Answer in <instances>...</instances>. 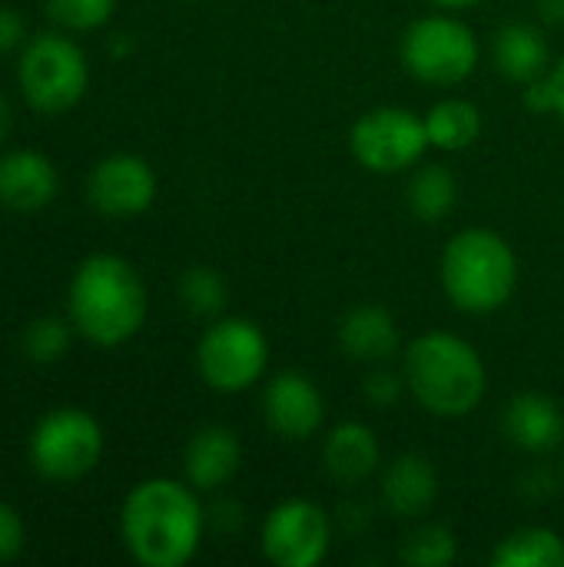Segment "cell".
<instances>
[{
  "label": "cell",
  "instance_id": "obj_16",
  "mask_svg": "<svg viewBox=\"0 0 564 567\" xmlns=\"http://www.w3.org/2000/svg\"><path fill=\"white\" fill-rule=\"evenodd\" d=\"M502 432L515 449L529 455H548L564 442V412L552 395L522 392L505 405Z\"/></svg>",
  "mask_w": 564,
  "mask_h": 567
},
{
  "label": "cell",
  "instance_id": "obj_25",
  "mask_svg": "<svg viewBox=\"0 0 564 567\" xmlns=\"http://www.w3.org/2000/svg\"><path fill=\"white\" fill-rule=\"evenodd\" d=\"M73 339V322L57 316H40L23 329V352L37 365H53L66 355Z\"/></svg>",
  "mask_w": 564,
  "mask_h": 567
},
{
  "label": "cell",
  "instance_id": "obj_11",
  "mask_svg": "<svg viewBox=\"0 0 564 567\" xmlns=\"http://www.w3.org/2000/svg\"><path fill=\"white\" fill-rule=\"evenodd\" d=\"M86 199L96 213L113 219L140 216L156 199V173L136 153H113L90 169Z\"/></svg>",
  "mask_w": 564,
  "mask_h": 567
},
{
  "label": "cell",
  "instance_id": "obj_12",
  "mask_svg": "<svg viewBox=\"0 0 564 567\" xmlns=\"http://www.w3.org/2000/svg\"><path fill=\"white\" fill-rule=\"evenodd\" d=\"M263 419L283 442H306L326 422V399L302 372H279L263 389Z\"/></svg>",
  "mask_w": 564,
  "mask_h": 567
},
{
  "label": "cell",
  "instance_id": "obj_34",
  "mask_svg": "<svg viewBox=\"0 0 564 567\" xmlns=\"http://www.w3.org/2000/svg\"><path fill=\"white\" fill-rule=\"evenodd\" d=\"M130 47H133L130 40H116V43H113V53H130Z\"/></svg>",
  "mask_w": 564,
  "mask_h": 567
},
{
  "label": "cell",
  "instance_id": "obj_33",
  "mask_svg": "<svg viewBox=\"0 0 564 567\" xmlns=\"http://www.w3.org/2000/svg\"><path fill=\"white\" fill-rule=\"evenodd\" d=\"M429 3H435V7H442V10H465V7H475V3H482V0H429Z\"/></svg>",
  "mask_w": 564,
  "mask_h": 567
},
{
  "label": "cell",
  "instance_id": "obj_31",
  "mask_svg": "<svg viewBox=\"0 0 564 567\" xmlns=\"http://www.w3.org/2000/svg\"><path fill=\"white\" fill-rule=\"evenodd\" d=\"M10 130H13V113H10V103H7V96L0 93V143H7Z\"/></svg>",
  "mask_w": 564,
  "mask_h": 567
},
{
  "label": "cell",
  "instance_id": "obj_24",
  "mask_svg": "<svg viewBox=\"0 0 564 567\" xmlns=\"http://www.w3.org/2000/svg\"><path fill=\"white\" fill-rule=\"evenodd\" d=\"M180 299L193 316L216 319L226 309L229 289H226V279L213 266H193L180 276Z\"/></svg>",
  "mask_w": 564,
  "mask_h": 567
},
{
  "label": "cell",
  "instance_id": "obj_20",
  "mask_svg": "<svg viewBox=\"0 0 564 567\" xmlns=\"http://www.w3.org/2000/svg\"><path fill=\"white\" fill-rule=\"evenodd\" d=\"M425 130H429V143H432L435 150L465 153L469 146L479 143V136H482V130H485V120H482V110H479L472 100L445 96V100H439L435 106H429V113H425Z\"/></svg>",
  "mask_w": 564,
  "mask_h": 567
},
{
  "label": "cell",
  "instance_id": "obj_9",
  "mask_svg": "<svg viewBox=\"0 0 564 567\" xmlns=\"http://www.w3.org/2000/svg\"><path fill=\"white\" fill-rule=\"evenodd\" d=\"M429 146L425 116L406 106H376L349 130V150L356 163L379 176H396L419 166Z\"/></svg>",
  "mask_w": 564,
  "mask_h": 567
},
{
  "label": "cell",
  "instance_id": "obj_27",
  "mask_svg": "<svg viewBox=\"0 0 564 567\" xmlns=\"http://www.w3.org/2000/svg\"><path fill=\"white\" fill-rule=\"evenodd\" d=\"M402 392H409L406 375H396V372L379 369V365H372V372L362 382V395L372 409H392L402 399Z\"/></svg>",
  "mask_w": 564,
  "mask_h": 567
},
{
  "label": "cell",
  "instance_id": "obj_23",
  "mask_svg": "<svg viewBox=\"0 0 564 567\" xmlns=\"http://www.w3.org/2000/svg\"><path fill=\"white\" fill-rule=\"evenodd\" d=\"M455 555H459L455 532L445 525H432V522L412 528L402 551H399L402 565L409 567H445L455 561Z\"/></svg>",
  "mask_w": 564,
  "mask_h": 567
},
{
  "label": "cell",
  "instance_id": "obj_6",
  "mask_svg": "<svg viewBox=\"0 0 564 567\" xmlns=\"http://www.w3.org/2000/svg\"><path fill=\"white\" fill-rule=\"evenodd\" d=\"M399 56L419 83L455 86L479 66V37L459 17L429 13L406 27Z\"/></svg>",
  "mask_w": 564,
  "mask_h": 567
},
{
  "label": "cell",
  "instance_id": "obj_21",
  "mask_svg": "<svg viewBox=\"0 0 564 567\" xmlns=\"http://www.w3.org/2000/svg\"><path fill=\"white\" fill-rule=\"evenodd\" d=\"M459 203V179L445 163H419L409 179V209L419 223H442Z\"/></svg>",
  "mask_w": 564,
  "mask_h": 567
},
{
  "label": "cell",
  "instance_id": "obj_1",
  "mask_svg": "<svg viewBox=\"0 0 564 567\" xmlns=\"http://www.w3.org/2000/svg\"><path fill=\"white\" fill-rule=\"evenodd\" d=\"M206 512L189 482L146 478L130 488L120 508V535L143 567H183L199 551Z\"/></svg>",
  "mask_w": 564,
  "mask_h": 567
},
{
  "label": "cell",
  "instance_id": "obj_7",
  "mask_svg": "<svg viewBox=\"0 0 564 567\" xmlns=\"http://www.w3.org/2000/svg\"><path fill=\"white\" fill-rule=\"evenodd\" d=\"M196 369L213 392L239 395L266 375L269 339L253 319H216L196 346Z\"/></svg>",
  "mask_w": 564,
  "mask_h": 567
},
{
  "label": "cell",
  "instance_id": "obj_30",
  "mask_svg": "<svg viewBox=\"0 0 564 567\" xmlns=\"http://www.w3.org/2000/svg\"><path fill=\"white\" fill-rule=\"evenodd\" d=\"M548 90H552V110L564 120V56L548 70Z\"/></svg>",
  "mask_w": 564,
  "mask_h": 567
},
{
  "label": "cell",
  "instance_id": "obj_5",
  "mask_svg": "<svg viewBox=\"0 0 564 567\" xmlns=\"http://www.w3.org/2000/svg\"><path fill=\"white\" fill-rule=\"evenodd\" d=\"M17 83L37 113L60 116L73 110L90 86L86 53L63 33H40L20 53Z\"/></svg>",
  "mask_w": 564,
  "mask_h": 567
},
{
  "label": "cell",
  "instance_id": "obj_28",
  "mask_svg": "<svg viewBox=\"0 0 564 567\" xmlns=\"http://www.w3.org/2000/svg\"><path fill=\"white\" fill-rule=\"evenodd\" d=\"M23 545H27V528H23L20 512L13 505L0 502V565L20 558Z\"/></svg>",
  "mask_w": 564,
  "mask_h": 567
},
{
  "label": "cell",
  "instance_id": "obj_13",
  "mask_svg": "<svg viewBox=\"0 0 564 567\" xmlns=\"http://www.w3.org/2000/svg\"><path fill=\"white\" fill-rule=\"evenodd\" d=\"M60 193V176L50 156L37 150H10L0 156V206L13 213L47 209Z\"/></svg>",
  "mask_w": 564,
  "mask_h": 567
},
{
  "label": "cell",
  "instance_id": "obj_35",
  "mask_svg": "<svg viewBox=\"0 0 564 567\" xmlns=\"http://www.w3.org/2000/svg\"><path fill=\"white\" fill-rule=\"evenodd\" d=\"M562 472H564V465H562Z\"/></svg>",
  "mask_w": 564,
  "mask_h": 567
},
{
  "label": "cell",
  "instance_id": "obj_22",
  "mask_svg": "<svg viewBox=\"0 0 564 567\" xmlns=\"http://www.w3.org/2000/svg\"><path fill=\"white\" fill-rule=\"evenodd\" d=\"M495 567H564V538L552 528L529 525L512 535H505L495 551Z\"/></svg>",
  "mask_w": 564,
  "mask_h": 567
},
{
  "label": "cell",
  "instance_id": "obj_29",
  "mask_svg": "<svg viewBox=\"0 0 564 567\" xmlns=\"http://www.w3.org/2000/svg\"><path fill=\"white\" fill-rule=\"evenodd\" d=\"M20 43H23V17L13 7L0 3V53H10Z\"/></svg>",
  "mask_w": 564,
  "mask_h": 567
},
{
  "label": "cell",
  "instance_id": "obj_10",
  "mask_svg": "<svg viewBox=\"0 0 564 567\" xmlns=\"http://www.w3.org/2000/svg\"><path fill=\"white\" fill-rule=\"evenodd\" d=\"M332 545L329 515L309 498L279 502L259 532L263 558L276 567H316Z\"/></svg>",
  "mask_w": 564,
  "mask_h": 567
},
{
  "label": "cell",
  "instance_id": "obj_32",
  "mask_svg": "<svg viewBox=\"0 0 564 567\" xmlns=\"http://www.w3.org/2000/svg\"><path fill=\"white\" fill-rule=\"evenodd\" d=\"M542 17L548 23H564V0H542Z\"/></svg>",
  "mask_w": 564,
  "mask_h": 567
},
{
  "label": "cell",
  "instance_id": "obj_17",
  "mask_svg": "<svg viewBox=\"0 0 564 567\" xmlns=\"http://www.w3.org/2000/svg\"><path fill=\"white\" fill-rule=\"evenodd\" d=\"M339 349L346 359L362 365H386L399 352V326L392 312L379 302L352 306L336 329Z\"/></svg>",
  "mask_w": 564,
  "mask_h": 567
},
{
  "label": "cell",
  "instance_id": "obj_26",
  "mask_svg": "<svg viewBox=\"0 0 564 567\" xmlns=\"http://www.w3.org/2000/svg\"><path fill=\"white\" fill-rule=\"evenodd\" d=\"M116 0H47V13L63 30H100L110 23Z\"/></svg>",
  "mask_w": 564,
  "mask_h": 567
},
{
  "label": "cell",
  "instance_id": "obj_18",
  "mask_svg": "<svg viewBox=\"0 0 564 567\" xmlns=\"http://www.w3.org/2000/svg\"><path fill=\"white\" fill-rule=\"evenodd\" d=\"M379 462L382 449L366 422H339L322 442V468L342 488L369 482L379 472Z\"/></svg>",
  "mask_w": 564,
  "mask_h": 567
},
{
  "label": "cell",
  "instance_id": "obj_19",
  "mask_svg": "<svg viewBox=\"0 0 564 567\" xmlns=\"http://www.w3.org/2000/svg\"><path fill=\"white\" fill-rule=\"evenodd\" d=\"M492 63L512 83H532L552 70V50L539 27L532 23H505L492 40Z\"/></svg>",
  "mask_w": 564,
  "mask_h": 567
},
{
  "label": "cell",
  "instance_id": "obj_2",
  "mask_svg": "<svg viewBox=\"0 0 564 567\" xmlns=\"http://www.w3.org/2000/svg\"><path fill=\"white\" fill-rule=\"evenodd\" d=\"M146 309V286L123 256L93 252L70 276V322L86 342L100 349H116L130 342L143 329Z\"/></svg>",
  "mask_w": 564,
  "mask_h": 567
},
{
  "label": "cell",
  "instance_id": "obj_14",
  "mask_svg": "<svg viewBox=\"0 0 564 567\" xmlns=\"http://www.w3.org/2000/svg\"><path fill=\"white\" fill-rule=\"evenodd\" d=\"M243 468V442L226 425L199 429L183 452V475L196 492H219Z\"/></svg>",
  "mask_w": 564,
  "mask_h": 567
},
{
  "label": "cell",
  "instance_id": "obj_8",
  "mask_svg": "<svg viewBox=\"0 0 564 567\" xmlns=\"http://www.w3.org/2000/svg\"><path fill=\"white\" fill-rule=\"evenodd\" d=\"M103 458L100 422L76 405L47 412L30 435V465L47 482H76Z\"/></svg>",
  "mask_w": 564,
  "mask_h": 567
},
{
  "label": "cell",
  "instance_id": "obj_4",
  "mask_svg": "<svg viewBox=\"0 0 564 567\" xmlns=\"http://www.w3.org/2000/svg\"><path fill=\"white\" fill-rule=\"evenodd\" d=\"M439 276L455 309L469 316H492L515 296L519 256L505 236L472 226L445 243Z\"/></svg>",
  "mask_w": 564,
  "mask_h": 567
},
{
  "label": "cell",
  "instance_id": "obj_15",
  "mask_svg": "<svg viewBox=\"0 0 564 567\" xmlns=\"http://www.w3.org/2000/svg\"><path fill=\"white\" fill-rule=\"evenodd\" d=\"M439 498V472L435 465L419 455V452H406L396 455L386 472H382V505L389 515L416 522L425 518L432 512Z\"/></svg>",
  "mask_w": 564,
  "mask_h": 567
},
{
  "label": "cell",
  "instance_id": "obj_3",
  "mask_svg": "<svg viewBox=\"0 0 564 567\" xmlns=\"http://www.w3.org/2000/svg\"><path fill=\"white\" fill-rule=\"evenodd\" d=\"M409 395L435 419L472 415L489 392V369L472 342L455 332H422L402 355Z\"/></svg>",
  "mask_w": 564,
  "mask_h": 567
}]
</instances>
